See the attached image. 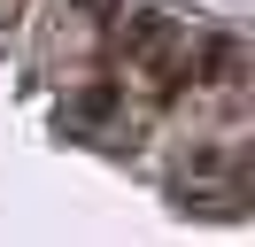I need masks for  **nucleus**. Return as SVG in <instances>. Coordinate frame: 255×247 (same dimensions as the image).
Masks as SVG:
<instances>
[{
	"mask_svg": "<svg viewBox=\"0 0 255 247\" xmlns=\"http://www.w3.org/2000/svg\"><path fill=\"white\" fill-rule=\"evenodd\" d=\"M248 54H240L232 31H209V39H186V54L170 62V85H240Z\"/></svg>",
	"mask_w": 255,
	"mask_h": 247,
	"instance_id": "obj_1",
	"label": "nucleus"
},
{
	"mask_svg": "<svg viewBox=\"0 0 255 247\" xmlns=\"http://www.w3.org/2000/svg\"><path fill=\"white\" fill-rule=\"evenodd\" d=\"M78 116H85V124H109V116H116V85H109V77L78 93Z\"/></svg>",
	"mask_w": 255,
	"mask_h": 247,
	"instance_id": "obj_2",
	"label": "nucleus"
},
{
	"mask_svg": "<svg viewBox=\"0 0 255 247\" xmlns=\"http://www.w3.org/2000/svg\"><path fill=\"white\" fill-rule=\"evenodd\" d=\"M62 8H78V15H101V23H109V15H116V0H62Z\"/></svg>",
	"mask_w": 255,
	"mask_h": 247,
	"instance_id": "obj_3",
	"label": "nucleus"
}]
</instances>
